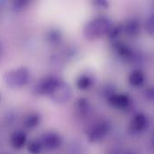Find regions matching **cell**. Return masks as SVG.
<instances>
[{
    "label": "cell",
    "mask_w": 154,
    "mask_h": 154,
    "mask_svg": "<svg viewBox=\"0 0 154 154\" xmlns=\"http://www.w3.org/2000/svg\"><path fill=\"white\" fill-rule=\"evenodd\" d=\"M112 28V22L106 16H97L88 23L84 27L83 32L87 39L95 40L106 35Z\"/></svg>",
    "instance_id": "6da1fadb"
},
{
    "label": "cell",
    "mask_w": 154,
    "mask_h": 154,
    "mask_svg": "<svg viewBox=\"0 0 154 154\" xmlns=\"http://www.w3.org/2000/svg\"><path fill=\"white\" fill-rule=\"evenodd\" d=\"M30 71L24 67L8 70L4 76L5 84L11 88H21L26 86L30 82Z\"/></svg>",
    "instance_id": "7a4b0ae2"
},
{
    "label": "cell",
    "mask_w": 154,
    "mask_h": 154,
    "mask_svg": "<svg viewBox=\"0 0 154 154\" xmlns=\"http://www.w3.org/2000/svg\"><path fill=\"white\" fill-rule=\"evenodd\" d=\"M110 131V125L106 121H98L94 124L88 132V141L91 143H97L106 138Z\"/></svg>",
    "instance_id": "3957f363"
},
{
    "label": "cell",
    "mask_w": 154,
    "mask_h": 154,
    "mask_svg": "<svg viewBox=\"0 0 154 154\" xmlns=\"http://www.w3.org/2000/svg\"><path fill=\"white\" fill-rule=\"evenodd\" d=\"M60 79L54 76H47L42 79L34 87L33 93L39 96H50L60 83Z\"/></svg>",
    "instance_id": "277c9868"
},
{
    "label": "cell",
    "mask_w": 154,
    "mask_h": 154,
    "mask_svg": "<svg viewBox=\"0 0 154 154\" xmlns=\"http://www.w3.org/2000/svg\"><path fill=\"white\" fill-rule=\"evenodd\" d=\"M51 99L55 101L56 103H66L70 100L72 97V90L69 84L66 82L60 80L58 86L55 88V89L52 91V93L50 95Z\"/></svg>",
    "instance_id": "5b68a950"
},
{
    "label": "cell",
    "mask_w": 154,
    "mask_h": 154,
    "mask_svg": "<svg viewBox=\"0 0 154 154\" xmlns=\"http://www.w3.org/2000/svg\"><path fill=\"white\" fill-rule=\"evenodd\" d=\"M42 149L46 151H54L60 147L62 144V139L60 134L54 132H47L41 136L39 139Z\"/></svg>",
    "instance_id": "8992f818"
},
{
    "label": "cell",
    "mask_w": 154,
    "mask_h": 154,
    "mask_svg": "<svg viewBox=\"0 0 154 154\" xmlns=\"http://www.w3.org/2000/svg\"><path fill=\"white\" fill-rule=\"evenodd\" d=\"M148 125L149 121L147 116L143 113H138L132 119L129 125V131L133 134H137L143 132L148 127Z\"/></svg>",
    "instance_id": "52a82bcc"
},
{
    "label": "cell",
    "mask_w": 154,
    "mask_h": 154,
    "mask_svg": "<svg viewBox=\"0 0 154 154\" xmlns=\"http://www.w3.org/2000/svg\"><path fill=\"white\" fill-rule=\"evenodd\" d=\"M108 103L118 109H126L131 105V98L127 94L115 93L109 98H107Z\"/></svg>",
    "instance_id": "ba28073f"
},
{
    "label": "cell",
    "mask_w": 154,
    "mask_h": 154,
    "mask_svg": "<svg viewBox=\"0 0 154 154\" xmlns=\"http://www.w3.org/2000/svg\"><path fill=\"white\" fill-rule=\"evenodd\" d=\"M123 26V31L130 37H135L140 33V23L135 19L127 21Z\"/></svg>",
    "instance_id": "9c48e42d"
},
{
    "label": "cell",
    "mask_w": 154,
    "mask_h": 154,
    "mask_svg": "<svg viewBox=\"0 0 154 154\" xmlns=\"http://www.w3.org/2000/svg\"><path fill=\"white\" fill-rule=\"evenodd\" d=\"M26 134L23 131H16L14 132L10 137V143L13 148L14 149H21L26 143Z\"/></svg>",
    "instance_id": "30bf717a"
},
{
    "label": "cell",
    "mask_w": 154,
    "mask_h": 154,
    "mask_svg": "<svg viewBox=\"0 0 154 154\" xmlns=\"http://www.w3.org/2000/svg\"><path fill=\"white\" fill-rule=\"evenodd\" d=\"M115 49L116 51V52L123 58L126 59V60H130L133 57V50L131 49V47H129L126 43L121 42H117L115 44Z\"/></svg>",
    "instance_id": "8fae6325"
},
{
    "label": "cell",
    "mask_w": 154,
    "mask_h": 154,
    "mask_svg": "<svg viewBox=\"0 0 154 154\" xmlns=\"http://www.w3.org/2000/svg\"><path fill=\"white\" fill-rule=\"evenodd\" d=\"M145 81L144 73L140 69H134L129 76V82L133 87H141Z\"/></svg>",
    "instance_id": "7c38bea8"
},
{
    "label": "cell",
    "mask_w": 154,
    "mask_h": 154,
    "mask_svg": "<svg viewBox=\"0 0 154 154\" xmlns=\"http://www.w3.org/2000/svg\"><path fill=\"white\" fill-rule=\"evenodd\" d=\"M76 110L80 116H86L90 112V105L88 99L84 97H80L77 100L76 103Z\"/></svg>",
    "instance_id": "4fadbf2b"
},
{
    "label": "cell",
    "mask_w": 154,
    "mask_h": 154,
    "mask_svg": "<svg viewBox=\"0 0 154 154\" xmlns=\"http://www.w3.org/2000/svg\"><path fill=\"white\" fill-rule=\"evenodd\" d=\"M46 40L51 45H58L62 40V33L57 29H51L46 34Z\"/></svg>",
    "instance_id": "5bb4252c"
},
{
    "label": "cell",
    "mask_w": 154,
    "mask_h": 154,
    "mask_svg": "<svg viewBox=\"0 0 154 154\" xmlns=\"http://www.w3.org/2000/svg\"><path fill=\"white\" fill-rule=\"evenodd\" d=\"M92 79L88 76V75H80L78 79H77V87L79 89L81 90H86L88 88H89L92 85Z\"/></svg>",
    "instance_id": "9a60e30c"
},
{
    "label": "cell",
    "mask_w": 154,
    "mask_h": 154,
    "mask_svg": "<svg viewBox=\"0 0 154 154\" xmlns=\"http://www.w3.org/2000/svg\"><path fill=\"white\" fill-rule=\"evenodd\" d=\"M23 124H24V126L27 128H34L40 124V116L35 113L30 114L25 117Z\"/></svg>",
    "instance_id": "2e32d148"
},
{
    "label": "cell",
    "mask_w": 154,
    "mask_h": 154,
    "mask_svg": "<svg viewBox=\"0 0 154 154\" xmlns=\"http://www.w3.org/2000/svg\"><path fill=\"white\" fill-rule=\"evenodd\" d=\"M42 146L40 140H32L27 145V151L31 154H40L42 151Z\"/></svg>",
    "instance_id": "e0dca14e"
},
{
    "label": "cell",
    "mask_w": 154,
    "mask_h": 154,
    "mask_svg": "<svg viewBox=\"0 0 154 154\" xmlns=\"http://www.w3.org/2000/svg\"><path fill=\"white\" fill-rule=\"evenodd\" d=\"M145 30L150 35H153L154 32V16L151 14L145 22Z\"/></svg>",
    "instance_id": "ac0fdd59"
},
{
    "label": "cell",
    "mask_w": 154,
    "mask_h": 154,
    "mask_svg": "<svg viewBox=\"0 0 154 154\" xmlns=\"http://www.w3.org/2000/svg\"><path fill=\"white\" fill-rule=\"evenodd\" d=\"M122 32H123V26L122 25H117V26H115V27L112 26V28L110 29V31L107 33V35L111 39H115L117 36H119Z\"/></svg>",
    "instance_id": "d6986e66"
},
{
    "label": "cell",
    "mask_w": 154,
    "mask_h": 154,
    "mask_svg": "<svg viewBox=\"0 0 154 154\" xmlns=\"http://www.w3.org/2000/svg\"><path fill=\"white\" fill-rule=\"evenodd\" d=\"M28 5H29V1L19 0V1H14V2L13 7H14V9L16 10V11H21V10L24 9Z\"/></svg>",
    "instance_id": "ffe728a7"
},
{
    "label": "cell",
    "mask_w": 154,
    "mask_h": 154,
    "mask_svg": "<svg viewBox=\"0 0 154 154\" xmlns=\"http://www.w3.org/2000/svg\"><path fill=\"white\" fill-rule=\"evenodd\" d=\"M153 88H152V87L148 88L145 90V92H144V96H145L146 99H148L149 101H152V100H153Z\"/></svg>",
    "instance_id": "44dd1931"
},
{
    "label": "cell",
    "mask_w": 154,
    "mask_h": 154,
    "mask_svg": "<svg viewBox=\"0 0 154 154\" xmlns=\"http://www.w3.org/2000/svg\"><path fill=\"white\" fill-rule=\"evenodd\" d=\"M95 5L99 7V8H107L109 4L107 3V1H104V0H97L94 2Z\"/></svg>",
    "instance_id": "7402d4cb"
},
{
    "label": "cell",
    "mask_w": 154,
    "mask_h": 154,
    "mask_svg": "<svg viewBox=\"0 0 154 154\" xmlns=\"http://www.w3.org/2000/svg\"><path fill=\"white\" fill-rule=\"evenodd\" d=\"M2 51H3V48H2V44H1V42H0V57H1V55H2Z\"/></svg>",
    "instance_id": "603a6c76"
},
{
    "label": "cell",
    "mask_w": 154,
    "mask_h": 154,
    "mask_svg": "<svg viewBox=\"0 0 154 154\" xmlns=\"http://www.w3.org/2000/svg\"><path fill=\"white\" fill-rule=\"evenodd\" d=\"M126 154H134L133 152H128V153H126Z\"/></svg>",
    "instance_id": "cb8c5ba5"
},
{
    "label": "cell",
    "mask_w": 154,
    "mask_h": 154,
    "mask_svg": "<svg viewBox=\"0 0 154 154\" xmlns=\"http://www.w3.org/2000/svg\"><path fill=\"white\" fill-rule=\"evenodd\" d=\"M0 99H1V96H0Z\"/></svg>",
    "instance_id": "d4e9b609"
}]
</instances>
